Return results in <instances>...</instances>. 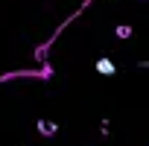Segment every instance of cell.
Instances as JSON below:
<instances>
[{
  "label": "cell",
  "instance_id": "2",
  "mask_svg": "<svg viewBox=\"0 0 149 146\" xmlns=\"http://www.w3.org/2000/svg\"><path fill=\"white\" fill-rule=\"evenodd\" d=\"M97 73H102V76H114L117 67H114L111 58H97Z\"/></svg>",
  "mask_w": 149,
  "mask_h": 146
},
{
  "label": "cell",
  "instance_id": "1",
  "mask_svg": "<svg viewBox=\"0 0 149 146\" xmlns=\"http://www.w3.org/2000/svg\"><path fill=\"white\" fill-rule=\"evenodd\" d=\"M35 129H38V134H44V137H53V134L58 131V126H56L53 120H38Z\"/></svg>",
  "mask_w": 149,
  "mask_h": 146
},
{
  "label": "cell",
  "instance_id": "3",
  "mask_svg": "<svg viewBox=\"0 0 149 146\" xmlns=\"http://www.w3.org/2000/svg\"><path fill=\"white\" fill-rule=\"evenodd\" d=\"M114 35L117 38H132V26L129 24H120V26H114Z\"/></svg>",
  "mask_w": 149,
  "mask_h": 146
},
{
  "label": "cell",
  "instance_id": "4",
  "mask_svg": "<svg viewBox=\"0 0 149 146\" xmlns=\"http://www.w3.org/2000/svg\"><path fill=\"white\" fill-rule=\"evenodd\" d=\"M143 67H149V61H143Z\"/></svg>",
  "mask_w": 149,
  "mask_h": 146
}]
</instances>
